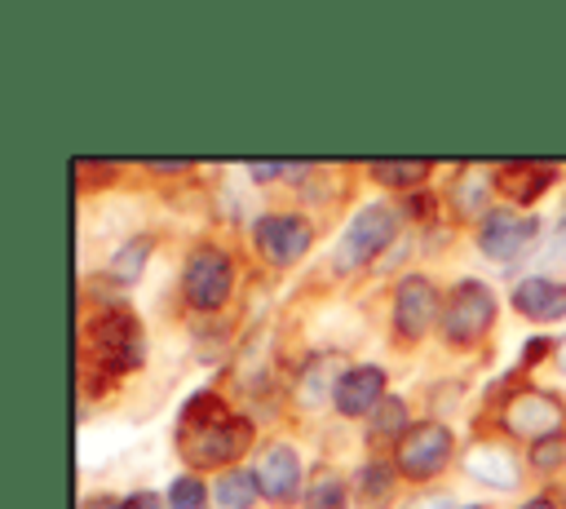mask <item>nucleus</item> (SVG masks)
Listing matches in <instances>:
<instances>
[{
	"label": "nucleus",
	"mask_w": 566,
	"mask_h": 509,
	"mask_svg": "<svg viewBox=\"0 0 566 509\" xmlns=\"http://www.w3.org/2000/svg\"><path fill=\"white\" fill-rule=\"evenodd\" d=\"M252 438V425L230 416L212 394H195L186 407H181V420H177V447L190 465L199 469H212V465H230L243 456Z\"/></svg>",
	"instance_id": "f257e3e1"
},
{
	"label": "nucleus",
	"mask_w": 566,
	"mask_h": 509,
	"mask_svg": "<svg viewBox=\"0 0 566 509\" xmlns=\"http://www.w3.org/2000/svg\"><path fill=\"white\" fill-rule=\"evenodd\" d=\"M142 354H146V341H142L137 319H133L128 310H106V314L93 323V332L84 336V363H80V372H88L93 363H102V372H106V381H111L115 372L137 367Z\"/></svg>",
	"instance_id": "f03ea898"
},
{
	"label": "nucleus",
	"mask_w": 566,
	"mask_h": 509,
	"mask_svg": "<svg viewBox=\"0 0 566 509\" xmlns=\"http://www.w3.org/2000/svg\"><path fill=\"white\" fill-rule=\"evenodd\" d=\"M495 323V292L482 279H460L442 305V336L451 345H473Z\"/></svg>",
	"instance_id": "7ed1b4c3"
},
{
	"label": "nucleus",
	"mask_w": 566,
	"mask_h": 509,
	"mask_svg": "<svg viewBox=\"0 0 566 509\" xmlns=\"http://www.w3.org/2000/svg\"><path fill=\"white\" fill-rule=\"evenodd\" d=\"M394 235H398V208L394 204H367V208H358L349 217L340 243H336V270L367 266Z\"/></svg>",
	"instance_id": "20e7f679"
},
{
	"label": "nucleus",
	"mask_w": 566,
	"mask_h": 509,
	"mask_svg": "<svg viewBox=\"0 0 566 509\" xmlns=\"http://www.w3.org/2000/svg\"><path fill=\"white\" fill-rule=\"evenodd\" d=\"M500 420H504V429H509V434L531 438V447H535V443L562 438L566 407H562L548 389H517V394H509V403H504Z\"/></svg>",
	"instance_id": "39448f33"
},
{
	"label": "nucleus",
	"mask_w": 566,
	"mask_h": 509,
	"mask_svg": "<svg viewBox=\"0 0 566 509\" xmlns=\"http://www.w3.org/2000/svg\"><path fill=\"white\" fill-rule=\"evenodd\" d=\"M230 283H234V270H230V257L221 248H195L190 252L186 274H181V292L195 310H217L230 297Z\"/></svg>",
	"instance_id": "423d86ee"
},
{
	"label": "nucleus",
	"mask_w": 566,
	"mask_h": 509,
	"mask_svg": "<svg viewBox=\"0 0 566 509\" xmlns=\"http://www.w3.org/2000/svg\"><path fill=\"white\" fill-rule=\"evenodd\" d=\"M394 460H398V469H402L407 478H433V474H442V465L451 460V429L438 425V420L411 425V429L398 438Z\"/></svg>",
	"instance_id": "0eeeda50"
},
{
	"label": "nucleus",
	"mask_w": 566,
	"mask_h": 509,
	"mask_svg": "<svg viewBox=\"0 0 566 509\" xmlns=\"http://www.w3.org/2000/svg\"><path fill=\"white\" fill-rule=\"evenodd\" d=\"M252 239H256V248H261V257H265L270 266H296V261L310 252L314 230H310V221L296 217V212H265V217L252 226Z\"/></svg>",
	"instance_id": "6e6552de"
},
{
	"label": "nucleus",
	"mask_w": 566,
	"mask_h": 509,
	"mask_svg": "<svg viewBox=\"0 0 566 509\" xmlns=\"http://www.w3.org/2000/svg\"><path fill=\"white\" fill-rule=\"evenodd\" d=\"M539 235V217L526 212H509V208H491L478 226V248L491 261H517Z\"/></svg>",
	"instance_id": "1a4fd4ad"
},
{
	"label": "nucleus",
	"mask_w": 566,
	"mask_h": 509,
	"mask_svg": "<svg viewBox=\"0 0 566 509\" xmlns=\"http://www.w3.org/2000/svg\"><path fill=\"white\" fill-rule=\"evenodd\" d=\"M438 314H442V310H438V288H433L424 274L398 279V292H394V323H398V332H402L407 341L424 336Z\"/></svg>",
	"instance_id": "9d476101"
},
{
	"label": "nucleus",
	"mask_w": 566,
	"mask_h": 509,
	"mask_svg": "<svg viewBox=\"0 0 566 509\" xmlns=\"http://www.w3.org/2000/svg\"><path fill=\"white\" fill-rule=\"evenodd\" d=\"M385 398H389V394H385V372H380L376 363H358V367L340 372L336 394H332V403H336L340 416H367V412H376Z\"/></svg>",
	"instance_id": "9b49d317"
},
{
	"label": "nucleus",
	"mask_w": 566,
	"mask_h": 509,
	"mask_svg": "<svg viewBox=\"0 0 566 509\" xmlns=\"http://www.w3.org/2000/svg\"><path fill=\"white\" fill-rule=\"evenodd\" d=\"M513 305H517V314H526L535 323H557V319H566V279L531 274L513 288Z\"/></svg>",
	"instance_id": "f8f14e48"
},
{
	"label": "nucleus",
	"mask_w": 566,
	"mask_h": 509,
	"mask_svg": "<svg viewBox=\"0 0 566 509\" xmlns=\"http://www.w3.org/2000/svg\"><path fill=\"white\" fill-rule=\"evenodd\" d=\"M464 474L478 478V482H486V487H500V491H509V487L522 482V465H517V456L504 443H478V447H469L464 451Z\"/></svg>",
	"instance_id": "ddd939ff"
},
{
	"label": "nucleus",
	"mask_w": 566,
	"mask_h": 509,
	"mask_svg": "<svg viewBox=\"0 0 566 509\" xmlns=\"http://www.w3.org/2000/svg\"><path fill=\"white\" fill-rule=\"evenodd\" d=\"M256 482H261V491L270 500L287 505L296 496V487H301V460H296V451L287 443H270L261 451V460H256Z\"/></svg>",
	"instance_id": "4468645a"
},
{
	"label": "nucleus",
	"mask_w": 566,
	"mask_h": 509,
	"mask_svg": "<svg viewBox=\"0 0 566 509\" xmlns=\"http://www.w3.org/2000/svg\"><path fill=\"white\" fill-rule=\"evenodd\" d=\"M495 186H500L509 199L531 204V199H539V195L553 186V168H548V164H500V168H495Z\"/></svg>",
	"instance_id": "2eb2a0df"
},
{
	"label": "nucleus",
	"mask_w": 566,
	"mask_h": 509,
	"mask_svg": "<svg viewBox=\"0 0 566 509\" xmlns=\"http://www.w3.org/2000/svg\"><path fill=\"white\" fill-rule=\"evenodd\" d=\"M354 491H358V500H363L367 509L389 505V496H394V469H389L385 460L363 465V469H358V478H354Z\"/></svg>",
	"instance_id": "dca6fc26"
},
{
	"label": "nucleus",
	"mask_w": 566,
	"mask_h": 509,
	"mask_svg": "<svg viewBox=\"0 0 566 509\" xmlns=\"http://www.w3.org/2000/svg\"><path fill=\"white\" fill-rule=\"evenodd\" d=\"M256 474H248V469H230V474H221L217 478V487H212V500H217V509H248L252 500H256Z\"/></svg>",
	"instance_id": "f3484780"
},
{
	"label": "nucleus",
	"mask_w": 566,
	"mask_h": 509,
	"mask_svg": "<svg viewBox=\"0 0 566 509\" xmlns=\"http://www.w3.org/2000/svg\"><path fill=\"white\" fill-rule=\"evenodd\" d=\"M146 257H150V239H128L115 257H111V279H119V283H133V279H142V266H146Z\"/></svg>",
	"instance_id": "a211bd4d"
},
{
	"label": "nucleus",
	"mask_w": 566,
	"mask_h": 509,
	"mask_svg": "<svg viewBox=\"0 0 566 509\" xmlns=\"http://www.w3.org/2000/svg\"><path fill=\"white\" fill-rule=\"evenodd\" d=\"M371 177H380L385 186H420L429 177V159H389V164H371Z\"/></svg>",
	"instance_id": "6ab92c4d"
},
{
	"label": "nucleus",
	"mask_w": 566,
	"mask_h": 509,
	"mask_svg": "<svg viewBox=\"0 0 566 509\" xmlns=\"http://www.w3.org/2000/svg\"><path fill=\"white\" fill-rule=\"evenodd\" d=\"M349 505V491L336 474H318L314 487L305 491V509H345Z\"/></svg>",
	"instance_id": "aec40b11"
},
{
	"label": "nucleus",
	"mask_w": 566,
	"mask_h": 509,
	"mask_svg": "<svg viewBox=\"0 0 566 509\" xmlns=\"http://www.w3.org/2000/svg\"><path fill=\"white\" fill-rule=\"evenodd\" d=\"M371 429H376V438H402V434L411 429V425H407V407H402V398H385V403L376 407Z\"/></svg>",
	"instance_id": "412c9836"
},
{
	"label": "nucleus",
	"mask_w": 566,
	"mask_h": 509,
	"mask_svg": "<svg viewBox=\"0 0 566 509\" xmlns=\"http://www.w3.org/2000/svg\"><path fill=\"white\" fill-rule=\"evenodd\" d=\"M168 509H208V491H203V482L199 478H172V487H168Z\"/></svg>",
	"instance_id": "4be33fe9"
},
{
	"label": "nucleus",
	"mask_w": 566,
	"mask_h": 509,
	"mask_svg": "<svg viewBox=\"0 0 566 509\" xmlns=\"http://www.w3.org/2000/svg\"><path fill=\"white\" fill-rule=\"evenodd\" d=\"M327 367H332V359H318V363L305 367V376H301V403H323L327 394H336V385H327Z\"/></svg>",
	"instance_id": "5701e85b"
},
{
	"label": "nucleus",
	"mask_w": 566,
	"mask_h": 509,
	"mask_svg": "<svg viewBox=\"0 0 566 509\" xmlns=\"http://www.w3.org/2000/svg\"><path fill=\"white\" fill-rule=\"evenodd\" d=\"M544 270L566 274V217H562V226L553 230V239H548V248H544Z\"/></svg>",
	"instance_id": "b1692460"
},
{
	"label": "nucleus",
	"mask_w": 566,
	"mask_h": 509,
	"mask_svg": "<svg viewBox=\"0 0 566 509\" xmlns=\"http://www.w3.org/2000/svg\"><path fill=\"white\" fill-rule=\"evenodd\" d=\"M557 460H562V438H548V443H535V447H531V465L553 469Z\"/></svg>",
	"instance_id": "393cba45"
},
{
	"label": "nucleus",
	"mask_w": 566,
	"mask_h": 509,
	"mask_svg": "<svg viewBox=\"0 0 566 509\" xmlns=\"http://www.w3.org/2000/svg\"><path fill=\"white\" fill-rule=\"evenodd\" d=\"M310 164H248V177H296Z\"/></svg>",
	"instance_id": "a878e982"
},
{
	"label": "nucleus",
	"mask_w": 566,
	"mask_h": 509,
	"mask_svg": "<svg viewBox=\"0 0 566 509\" xmlns=\"http://www.w3.org/2000/svg\"><path fill=\"white\" fill-rule=\"evenodd\" d=\"M115 509H159V500H155L150 491H137V496H128V500H119Z\"/></svg>",
	"instance_id": "bb28decb"
},
{
	"label": "nucleus",
	"mask_w": 566,
	"mask_h": 509,
	"mask_svg": "<svg viewBox=\"0 0 566 509\" xmlns=\"http://www.w3.org/2000/svg\"><path fill=\"white\" fill-rule=\"evenodd\" d=\"M411 509H451V505H447L442 496H424V500H416Z\"/></svg>",
	"instance_id": "cd10ccee"
},
{
	"label": "nucleus",
	"mask_w": 566,
	"mask_h": 509,
	"mask_svg": "<svg viewBox=\"0 0 566 509\" xmlns=\"http://www.w3.org/2000/svg\"><path fill=\"white\" fill-rule=\"evenodd\" d=\"M522 509H553V505H548V496H535V500H526Z\"/></svg>",
	"instance_id": "c85d7f7f"
},
{
	"label": "nucleus",
	"mask_w": 566,
	"mask_h": 509,
	"mask_svg": "<svg viewBox=\"0 0 566 509\" xmlns=\"http://www.w3.org/2000/svg\"><path fill=\"white\" fill-rule=\"evenodd\" d=\"M88 509H115V505H106V496H93V505Z\"/></svg>",
	"instance_id": "c756f323"
},
{
	"label": "nucleus",
	"mask_w": 566,
	"mask_h": 509,
	"mask_svg": "<svg viewBox=\"0 0 566 509\" xmlns=\"http://www.w3.org/2000/svg\"><path fill=\"white\" fill-rule=\"evenodd\" d=\"M557 367H562V372H566V341H562V345H557Z\"/></svg>",
	"instance_id": "7c9ffc66"
}]
</instances>
